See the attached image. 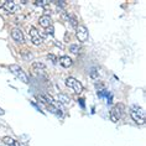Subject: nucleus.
<instances>
[{"instance_id":"f3484780","label":"nucleus","mask_w":146,"mask_h":146,"mask_svg":"<svg viewBox=\"0 0 146 146\" xmlns=\"http://www.w3.org/2000/svg\"><path fill=\"white\" fill-rule=\"evenodd\" d=\"M69 23H71L72 24V26L73 27H74V29H77L78 27V24H77V19H76V17L74 16H69Z\"/></svg>"},{"instance_id":"aec40b11","label":"nucleus","mask_w":146,"mask_h":146,"mask_svg":"<svg viewBox=\"0 0 146 146\" xmlns=\"http://www.w3.org/2000/svg\"><path fill=\"white\" fill-rule=\"evenodd\" d=\"M54 3H56L57 6H62V8H64V6H66V1H63V0H62V1L58 0V1H54Z\"/></svg>"},{"instance_id":"423d86ee","label":"nucleus","mask_w":146,"mask_h":146,"mask_svg":"<svg viewBox=\"0 0 146 146\" xmlns=\"http://www.w3.org/2000/svg\"><path fill=\"white\" fill-rule=\"evenodd\" d=\"M11 37L15 40L17 43H24L25 42V36L24 32L20 29H13L11 30Z\"/></svg>"},{"instance_id":"f03ea898","label":"nucleus","mask_w":146,"mask_h":146,"mask_svg":"<svg viewBox=\"0 0 146 146\" xmlns=\"http://www.w3.org/2000/svg\"><path fill=\"white\" fill-rule=\"evenodd\" d=\"M66 86L68 87V88H71L74 90V93H77V94H81L83 92V86H82V83L77 81L74 77H68L67 79H66Z\"/></svg>"},{"instance_id":"dca6fc26","label":"nucleus","mask_w":146,"mask_h":146,"mask_svg":"<svg viewBox=\"0 0 146 146\" xmlns=\"http://www.w3.org/2000/svg\"><path fill=\"white\" fill-rule=\"evenodd\" d=\"M89 76H90V77H92L93 79H97V78H98V76H99V73H98V68H96V67L90 68Z\"/></svg>"},{"instance_id":"f8f14e48","label":"nucleus","mask_w":146,"mask_h":146,"mask_svg":"<svg viewBox=\"0 0 146 146\" xmlns=\"http://www.w3.org/2000/svg\"><path fill=\"white\" fill-rule=\"evenodd\" d=\"M130 116H131V119H133L136 124H140V125H144V124H145V119H142L141 116H139L137 114H135V113L131 111V110H130Z\"/></svg>"},{"instance_id":"ddd939ff","label":"nucleus","mask_w":146,"mask_h":146,"mask_svg":"<svg viewBox=\"0 0 146 146\" xmlns=\"http://www.w3.org/2000/svg\"><path fill=\"white\" fill-rule=\"evenodd\" d=\"M32 67H34V69H36V71L40 72V73L46 71V66L43 63H41V62H34V63H32Z\"/></svg>"},{"instance_id":"1a4fd4ad","label":"nucleus","mask_w":146,"mask_h":146,"mask_svg":"<svg viewBox=\"0 0 146 146\" xmlns=\"http://www.w3.org/2000/svg\"><path fill=\"white\" fill-rule=\"evenodd\" d=\"M130 110L131 111H134L135 114H137L139 116H141L142 119H145V111H144V109H142L140 105H137V104H133L130 107Z\"/></svg>"},{"instance_id":"b1692460","label":"nucleus","mask_w":146,"mask_h":146,"mask_svg":"<svg viewBox=\"0 0 146 146\" xmlns=\"http://www.w3.org/2000/svg\"><path fill=\"white\" fill-rule=\"evenodd\" d=\"M4 114H5V111H4V110H3V109H1V108H0V115H4Z\"/></svg>"},{"instance_id":"39448f33","label":"nucleus","mask_w":146,"mask_h":146,"mask_svg":"<svg viewBox=\"0 0 146 146\" xmlns=\"http://www.w3.org/2000/svg\"><path fill=\"white\" fill-rule=\"evenodd\" d=\"M29 35H30L31 41H32L34 45L38 46V45H41L42 43V38H41V36H40V34H38V31H37V29L36 27L31 26L30 29H29Z\"/></svg>"},{"instance_id":"6ab92c4d","label":"nucleus","mask_w":146,"mask_h":146,"mask_svg":"<svg viewBox=\"0 0 146 146\" xmlns=\"http://www.w3.org/2000/svg\"><path fill=\"white\" fill-rule=\"evenodd\" d=\"M47 3H50V1H46V0H36L35 4L37 6H43V5H46Z\"/></svg>"},{"instance_id":"0eeeda50","label":"nucleus","mask_w":146,"mask_h":146,"mask_svg":"<svg viewBox=\"0 0 146 146\" xmlns=\"http://www.w3.org/2000/svg\"><path fill=\"white\" fill-rule=\"evenodd\" d=\"M3 6H4V9L9 13H15V11H17V9H19L16 3L13 1V0H6V1H4V5Z\"/></svg>"},{"instance_id":"20e7f679","label":"nucleus","mask_w":146,"mask_h":146,"mask_svg":"<svg viewBox=\"0 0 146 146\" xmlns=\"http://www.w3.org/2000/svg\"><path fill=\"white\" fill-rule=\"evenodd\" d=\"M76 36H77L78 41L79 42H86L87 40H88V29H87L84 25H79L77 27V32H76Z\"/></svg>"},{"instance_id":"a211bd4d","label":"nucleus","mask_w":146,"mask_h":146,"mask_svg":"<svg viewBox=\"0 0 146 146\" xmlns=\"http://www.w3.org/2000/svg\"><path fill=\"white\" fill-rule=\"evenodd\" d=\"M47 60L52 61L54 64H56V63H58V60H57V57L54 56V54H47Z\"/></svg>"},{"instance_id":"6e6552de","label":"nucleus","mask_w":146,"mask_h":146,"mask_svg":"<svg viewBox=\"0 0 146 146\" xmlns=\"http://www.w3.org/2000/svg\"><path fill=\"white\" fill-rule=\"evenodd\" d=\"M38 24L43 29H48L51 26V24H52V20H51V17L48 15H42L38 19Z\"/></svg>"},{"instance_id":"2eb2a0df","label":"nucleus","mask_w":146,"mask_h":146,"mask_svg":"<svg viewBox=\"0 0 146 146\" xmlns=\"http://www.w3.org/2000/svg\"><path fill=\"white\" fill-rule=\"evenodd\" d=\"M14 141H15V139H13L11 136H4L3 137V142H4L5 145H8V146H13Z\"/></svg>"},{"instance_id":"4be33fe9","label":"nucleus","mask_w":146,"mask_h":146,"mask_svg":"<svg viewBox=\"0 0 146 146\" xmlns=\"http://www.w3.org/2000/svg\"><path fill=\"white\" fill-rule=\"evenodd\" d=\"M13 146H21V144H20L19 141H16V140H15V141H14V145H13Z\"/></svg>"},{"instance_id":"9d476101","label":"nucleus","mask_w":146,"mask_h":146,"mask_svg":"<svg viewBox=\"0 0 146 146\" xmlns=\"http://www.w3.org/2000/svg\"><path fill=\"white\" fill-rule=\"evenodd\" d=\"M60 63H61L62 67L68 68V67H71V66L73 64V61H72V58L69 56H62L60 58Z\"/></svg>"},{"instance_id":"7ed1b4c3","label":"nucleus","mask_w":146,"mask_h":146,"mask_svg":"<svg viewBox=\"0 0 146 146\" xmlns=\"http://www.w3.org/2000/svg\"><path fill=\"white\" fill-rule=\"evenodd\" d=\"M123 111H124V105L123 104H116L115 107H113L111 111H110V119L113 123H116L118 120L123 116Z\"/></svg>"},{"instance_id":"4468645a","label":"nucleus","mask_w":146,"mask_h":146,"mask_svg":"<svg viewBox=\"0 0 146 146\" xmlns=\"http://www.w3.org/2000/svg\"><path fill=\"white\" fill-rule=\"evenodd\" d=\"M68 50H69V52L73 53V54H78L79 52H81V46L77 45V43H72Z\"/></svg>"},{"instance_id":"9b49d317","label":"nucleus","mask_w":146,"mask_h":146,"mask_svg":"<svg viewBox=\"0 0 146 146\" xmlns=\"http://www.w3.org/2000/svg\"><path fill=\"white\" fill-rule=\"evenodd\" d=\"M57 100L60 102L61 104H63V105H68L69 103H71L69 97H67L66 94H58V96H57Z\"/></svg>"},{"instance_id":"412c9836","label":"nucleus","mask_w":146,"mask_h":146,"mask_svg":"<svg viewBox=\"0 0 146 146\" xmlns=\"http://www.w3.org/2000/svg\"><path fill=\"white\" fill-rule=\"evenodd\" d=\"M46 31H47V34H48V35H50V34L53 35V27H52V26H50L48 29H46Z\"/></svg>"},{"instance_id":"f257e3e1","label":"nucleus","mask_w":146,"mask_h":146,"mask_svg":"<svg viewBox=\"0 0 146 146\" xmlns=\"http://www.w3.org/2000/svg\"><path fill=\"white\" fill-rule=\"evenodd\" d=\"M9 69L11 71V73H13L14 76H16V77L19 78L21 82L25 83V84H29V83H30V79H29L27 74L25 73V71L20 67L19 64H11V66H9Z\"/></svg>"},{"instance_id":"5701e85b","label":"nucleus","mask_w":146,"mask_h":146,"mask_svg":"<svg viewBox=\"0 0 146 146\" xmlns=\"http://www.w3.org/2000/svg\"><path fill=\"white\" fill-rule=\"evenodd\" d=\"M78 102H79V104H81L82 107H84V103H83V102H84V100H83V99H79Z\"/></svg>"}]
</instances>
